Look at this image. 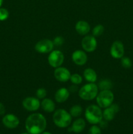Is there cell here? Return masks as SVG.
<instances>
[{"instance_id":"1","label":"cell","mask_w":133,"mask_h":134,"mask_svg":"<svg viewBox=\"0 0 133 134\" xmlns=\"http://www.w3.org/2000/svg\"><path fill=\"white\" fill-rule=\"evenodd\" d=\"M46 126V119L40 113L30 115L25 122L26 130L29 134H40L45 131Z\"/></svg>"},{"instance_id":"2","label":"cell","mask_w":133,"mask_h":134,"mask_svg":"<svg viewBox=\"0 0 133 134\" xmlns=\"http://www.w3.org/2000/svg\"><path fill=\"white\" fill-rule=\"evenodd\" d=\"M53 121L58 128H65L71 124L72 116L65 109H59L55 111L53 115Z\"/></svg>"},{"instance_id":"3","label":"cell","mask_w":133,"mask_h":134,"mask_svg":"<svg viewBox=\"0 0 133 134\" xmlns=\"http://www.w3.org/2000/svg\"><path fill=\"white\" fill-rule=\"evenodd\" d=\"M85 117L90 124L93 125L99 124L103 119L102 111L99 106L91 105L86 108Z\"/></svg>"},{"instance_id":"4","label":"cell","mask_w":133,"mask_h":134,"mask_svg":"<svg viewBox=\"0 0 133 134\" xmlns=\"http://www.w3.org/2000/svg\"><path fill=\"white\" fill-rule=\"evenodd\" d=\"M99 91L98 86L94 82L86 84L82 86L78 91V95L81 99L90 101L96 97Z\"/></svg>"},{"instance_id":"5","label":"cell","mask_w":133,"mask_h":134,"mask_svg":"<svg viewBox=\"0 0 133 134\" xmlns=\"http://www.w3.org/2000/svg\"><path fill=\"white\" fill-rule=\"evenodd\" d=\"M96 103L100 108H106L113 103L114 95L111 90H101L96 97Z\"/></svg>"},{"instance_id":"6","label":"cell","mask_w":133,"mask_h":134,"mask_svg":"<svg viewBox=\"0 0 133 134\" xmlns=\"http://www.w3.org/2000/svg\"><path fill=\"white\" fill-rule=\"evenodd\" d=\"M48 61L50 65L53 68H57L60 67L64 61L63 54L58 50L52 51L48 56Z\"/></svg>"},{"instance_id":"7","label":"cell","mask_w":133,"mask_h":134,"mask_svg":"<svg viewBox=\"0 0 133 134\" xmlns=\"http://www.w3.org/2000/svg\"><path fill=\"white\" fill-rule=\"evenodd\" d=\"M54 44L53 41L50 39H43L35 44V48L37 52L41 54H46L51 52L53 49Z\"/></svg>"},{"instance_id":"8","label":"cell","mask_w":133,"mask_h":134,"mask_svg":"<svg viewBox=\"0 0 133 134\" xmlns=\"http://www.w3.org/2000/svg\"><path fill=\"white\" fill-rule=\"evenodd\" d=\"M82 46L83 49L86 52H93L96 48L97 46V42L95 39V37L92 35L85 36L82 41Z\"/></svg>"},{"instance_id":"9","label":"cell","mask_w":133,"mask_h":134,"mask_svg":"<svg viewBox=\"0 0 133 134\" xmlns=\"http://www.w3.org/2000/svg\"><path fill=\"white\" fill-rule=\"evenodd\" d=\"M23 108L28 111H37L40 106L39 99L34 97H27L25 98L22 102Z\"/></svg>"},{"instance_id":"10","label":"cell","mask_w":133,"mask_h":134,"mask_svg":"<svg viewBox=\"0 0 133 134\" xmlns=\"http://www.w3.org/2000/svg\"><path fill=\"white\" fill-rule=\"evenodd\" d=\"M125 53V48L123 44L119 41L113 42L110 48L111 56L116 59H120L123 57Z\"/></svg>"},{"instance_id":"11","label":"cell","mask_w":133,"mask_h":134,"mask_svg":"<svg viewBox=\"0 0 133 134\" xmlns=\"http://www.w3.org/2000/svg\"><path fill=\"white\" fill-rule=\"evenodd\" d=\"M3 124L9 129L16 128L20 124V120L16 115L13 114H7L2 119Z\"/></svg>"},{"instance_id":"12","label":"cell","mask_w":133,"mask_h":134,"mask_svg":"<svg viewBox=\"0 0 133 134\" xmlns=\"http://www.w3.org/2000/svg\"><path fill=\"white\" fill-rule=\"evenodd\" d=\"M70 74L69 69L63 67H58L54 71V77L59 82H65L70 80Z\"/></svg>"},{"instance_id":"13","label":"cell","mask_w":133,"mask_h":134,"mask_svg":"<svg viewBox=\"0 0 133 134\" xmlns=\"http://www.w3.org/2000/svg\"><path fill=\"white\" fill-rule=\"evenodd\" d=\"M119 111V107L118 105L112 103L109 107L104 109L102 112L103 119L106 121H111L115 118L116 114Z\"/></svg>"},{"instance_id":"14","label":"cell","mask_w":133,"mask_h":134,"mask_svg":"<svg viewBox=\"0 0 133 134\" xmlns=\"http://www.w3.org/2000/svg\"><path fill=\"white\" fill-rule=\"evenodd\" d=\"M72 59L75 64L78 65H83L86 64L87 61V56L84 51L77 50L72 53Z\"/></svg>"},{"instance_id":"15","label":"cell","mask_w":133,"mask_h":134,"mask_svg":"<svg viewBox=\"0 0 133 134\" xmlns=\"http://www.w3.org/2000/svg\"><path fill=\"white\" fill-rule=\"evenodd\" d=\"M75 30L80 35H86L89 32L90 26L86 21L80 20L76 24Z\"/></svg>"},{"instance_id":"16","label":"cell","mask_w":133,"mask_h":134,"mask_svg":"<svg viewBox=\"0 0 133 134\" xmlns=\"http://www.w3.org/2000/svg\"><path fill=\"white\" fill-rule=\"evenodd\" d=\"M69 95L70 93L67 89L65 88H61L56 92L55 99L57 103H63L67 100Z\"/></svg>"},{"instance_id":"17","label":"cell","mask_w":133,"mask_h":134,"mask_svg":"<svg viewBox=\"0 0 133 134\" xmlns=\"http://www.w3.org/2000/svg\"><path fill=\"white\" fill-rule=\"evenodd\" d=\"M86 128V121L83 119H78L72 123L71 128H70L71 132L76 133L82 132Z\"/></svg>"},{"instance_id":"18","label":"cell","mask_w":133,"mask_h":134,"mask_svg":"<svg viewBox=\"0 0 133 134\" xmlns=\"http://www.w3.org/2000/svg\"><path fill=\"white\" fill-rule=\"evenodd\" d=\"M42 108L45 112L52 113L55 111L56 105L52 99L49 98H44L40 103Z\"/></svg>"},{"instance_id":"19","label":"cell","mask_w":133,"mask_h":134,"mask_svg":"<svg viewBox=\"0 0 133 134\" xmlns=\"http://www.w3.org/2000/svg\"><path fill=\"white\" fill-rule=\"evenodd\" d=\"M83 77L89 82H95L97 80V75L95 71L91 68H87L83 72Z\"/></svg>"},{"instance_id":"20","label":"cell","mask_w":133,"mask_h":134,"mask_svg":"<svg viewBox=\"0 0 133 134\" xmlns=\"http://www.w3.org/2000/svg\"><path fill=\"white\" fill-rule=\"evenodd\" d=\"M113 86L112 81L110 79H104L100 81L98 85V88L100 90H110Z\"/></svg>"},{"instance_id":"21","label":"cell","mask_w":133,"mask_h":134,"mask_svg":"<svg viewBox=\"0 0 133 134\" xmlns=\"http://www.w3.org/2000/svg\"><path fill=\"white\" fill-rule=\"evenodd\" d=\"M69 113L73 117H78L80 116L82 113V108L81 106L78 105H76L72 106L70 108V112Z\"/></svg>"},{"instance_id":"22","label":"cell","mask_w":133,"mask_h":134,"mask_svg":"<svg viewBox=\"0 0 133 134\" xmlns=\"http://www.w3.org/2000/svg\"><path fill=\"white\" fill-rule=\"evenodd\" d=\"M104 30V27L102 25H96L93 30V35L94 37H99L103 34Z\"/></svg>"},{"instance_id":"23","label":"cell","mask_w":133,"mask_h":134,"mask_svg":"<svg viewBox=\"0 0 133 134\" xmlns=\"http://www.w3.org/2000/svg\"><path fill=\"white\" fill-rule=\"evenodd\" d=\"M70 80L72 83L74 84V85H80L82 82V77L79 74L75 73V74H73L70 76Z\"/></svg>"},{"instance_id":"24","label":"cell","mask_w":133,"mask_h":134,"mask_svg":"<svg viewBox=\"0 0 133 134\" xmlns=\"http://www.w3.org/2000/svg\"><path fill=\"white\" fill-rule=\"evenodd\" d=\"M121 65L124 68H130L132 66V62L129 58L127 57H123L121 58Z\"/></svg>"},{"instance_id":"25","label":"cell","mask_w":133,"mask_h":134,"mask_svg":"<svg viewBox=\"0 0 133 134\" xmlns=\"http://www.w3.org/2000/svg\"><path fill=\"white\" fill-rule=\"evenodd\" d=\"M9 13L7 9L0 7V21H4L8 18Z\"/></svg>"},{"instance_id":"26","label":"cell","mask_w":133,"mask_h":134,"mask_svg":"<svg viewBox=\"0 0 133 134\" xmlns=\"http://www.w3.org/2000/svg\"><path fill=\"white\" fill-rule=\"evenodd\" d=\"M36 96L38 99H43L46 96V90L43 88H40L36 92Z\"/></svg>"},{"instance_id":"27","label":"cell","mask_w":133,"mask_h":134,"mask_svg":"<svg viewBox=\"0 0 133 134\" xmlns=\"http://www.w3.org/2000/svg\"><path fill=\"white\" fill-rule=\"evenodd\" d=\"M89 134H101V129L96 124L93 125L89 130Z\"/></svg>"},{"instance_id":"28","label":"cell","mask_w":133,"mask_h":134,"mask_svg":"<svg viewBox=\"0 0 133 134\" xmlns=\"http://www.w3.org/2000/svg\"><path fill=\"white\" fill-rule=\"evenodd\" d=\"M64 41L65 40H64L63 37H62L61 36H57L53 39V44H54V45L59 47V46H61L63 44Z\"/></svg>"},{"instance_id":"29","label":"cell","mask_w":133,"mask_h":134,"mask_svg":"<svg viewBox=\"0 0 133 134\" xmlns=\"http://www.w3.org/2000/svg\"><path fill=\"white\" fill-rule=\"evenodd\" d=\"M5 113V107L2 103L0 102V115H3Z\"/></svg>"},{"instance_id":"30","label":"cell","mask_w":133,"mask_h":134,"mask_svg":"<svg viewBox=\"0 0 133 134\" xmlns=\"http://www.w3.org/2000/svg\"><path fill=\"white\" fill-rule=\"evenodd\" d=\"M99 124H100V126L101 127V128H105L107 126L106 120H105V121H103V120H102L101 121L99 122Z\"/></svg>"},{"instance_id":"31","label":"cell","mask_w":133,"mask_h":134,"mask_svg":"<svg viewBox=\"0 0 133 134\" xmlns=\"http://www.w3.org/2000/svg\"><path fill=\"white\" fill-rule=\"evenodd\" d=\"M40 134H52V133L49 132H45V131H44V132H43V133H41Z\"/></svg>"},{"instance_id":"32","label":"cell","mask_w":133,"mask_h":134,"mask_svg":"<svg viewBox=\"0 0 133 134\" xmlns=\"http://www.w3.org/2000/svg\"><path fill=\"white\" fill-rule=\"evenodd\" d=\"M3 0H0V7H1V5H2L3 3Z\"/></svg>"},{"instance_id":"33","label":"cell","mask_w":133,"mask_h":134,"mask_svg":"<svg viewBox=\"0 0 133 134\" xmlns=\"http://www.w3.org/2000/svg\"><path fill=\"white\" fill-rule=\"evenodd\" d=\"M21 134H29L28 133V132H25V133H21Z\"/></svg>"},{"instance_id":"34","label":"cell","mask_w":133,"mask_h":134,"mask_svg":"<svg viewBox=\"0 0 133 134\" xmlns=\"http://www.w3.org/2000/svg\"><path fill=\"white\" fill-rule=\"evenodd\" d=\"M0 134H1V133H0Z\"/></svg>"}]
</instances>
